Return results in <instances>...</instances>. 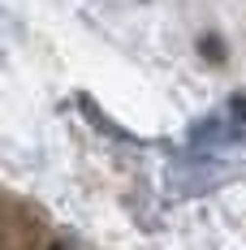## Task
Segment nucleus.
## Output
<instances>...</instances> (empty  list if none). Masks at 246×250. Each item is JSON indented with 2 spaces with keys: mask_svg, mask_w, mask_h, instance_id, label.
Wrapping results in <instances>:
<instances>
[{
  "mask_svg": "<svg viewBox=\"0 0 246 250\" xmlns=\"http://www.w3.org/2000/svg\"><path fill=\"white\" fill-rule=\"evenodd\" d=\"M199 52H203V61H212V65H224V61H229V48H224L221 35H203V39H199Z\"/></svg>",
  "mask_w": 246,
  "mask_h": 250,
  "instance_id": "1",
  "label": "nucleus"
},
{
  "mask_svg": "<svg viewBox=\"0 0 246 250\" xmlns=\"http://www.w3.org/2000/svg\"><path fill=\"white\" fill-rule=\"evenodd\" d=\"M229 112H233L238 121H246V95H233V100H229Z\"/></svg>",
  "mask_w": 246,
  "mask_h": 250,
  "instance_id": "2",
  "label": "nucleus"
}]
</instances>
